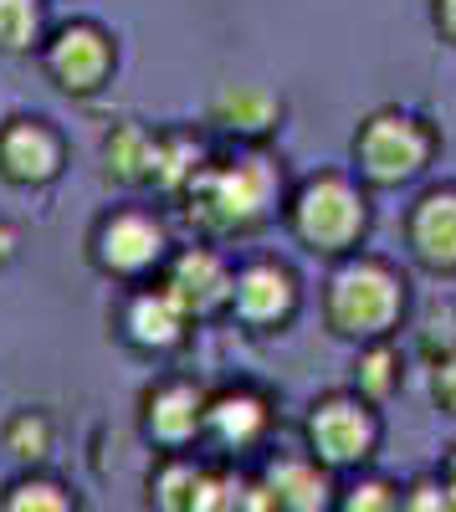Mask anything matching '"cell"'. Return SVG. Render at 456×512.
Returning a JSON list of instances; mask_svg holds the SVG:
<instances>
[{"mask_svg": "<svg viewBox=\"0 0 456 512\" xmlns=\"http://www.w3.org/2000/svg\"><path fill=\"white\" fill-rule=\"evenodd\" d=\"M159 246H164V236H159L154 221H144V216H118V221L103 231V262L118 267V272H139V267H149L154 256H159Z\"/></svg>", "mask_w": 456, "mask_h": 512, "instance_id": "8", "label": "cell"}, {"mask_svg": "<svg viewBox=\"0 0 456 512\" xmlns=\"http://www.w3.org/2000/svg\"><path fill=\"white\" fill-rule=\"evenodd\" d=\"M272 98H262V93H231L226 103H221V118L231 123V128H267L272 123Z\"/></svg>", "mask_w": 456, "mask_h": 512, "instance_id": "17", "label": "cell"}, {"mask_svg": "<svg viewBox=\"0 0 456 512\" xmlns=\"http://www.w3.org/2000/svg\"><path fill=\"white\" fill-rule=\"evenodd\" d=\"M154 436H164V441H185L190 431H195V420H200V400H195V390H185V384H175V390H164L159 400H154Z\"/></svg>", "mask_w": 456, "mask_h": 512, "instance_id": "15", "label": "cell"}, {"mask_svg": "<svg viewBox=\"0 0 456 512\" xmlns=\"http://www.w3.org/2000/svg\"><path fill=\"white\" fill-rule=\"evenodd\" d=\"M390 487H380V482H369V487H359L354 497H349V507L359 512V507H395V497H385Z\"/></svg>", "mask_w": 456, "mask_h": 512, "instance_id": "22", "label": "cell"}, {"mask_svg": "<svg viewBox=\"0 0 456 512\" xmlns=\"http://www.w3.org/2000/svg\"><path fill=\"white\" fill-rule=\"evenodd\" d=\"M395 313H400V292L385 267H349L334 282V318L344 328L369 333V328H385Z\"/></svg>", "mask_w": 456, "mask_h": 512, "instance_id": "3", "label": "cell"}, {"mask_svg": "<svg viewBox=\"0 0 456 512\" xmlns=\"http://www.w3.org/2000/svg\"><path fill=\"white\" fill-rule=\"evenodd\" d=\"M11 441H16L21 456H41V451H47V425H41V420H21L11 431Z\"/></svg>", "mask_w": 456, "mask_h": 512, "instance_id": "21", "label": "cell"}, {"mask_svg": "<svg viewBox=\"0 0 456 512\" xmlns=\"http://www.w3.org/2000/svg\"><path fill=\"white\" fill-rule=\"evenodd\" d=\"M180 318H185V308L175 303V292H159V297H139L129 313V328L139 344H170L180 333Z\"/></svg>", "mask_w": 456, "mask_h": 512, "instance_id": "12", "label": "cell"}, {"mask_svg": "<svg viewBox=\"0 0 456 512\" xmlns=\"http://www.w3.org/2000/svg\"><path fill=\"white\" fill-rule=\"evenodd\" d=\"M11 251V231H0V256H6Z\"/></svg>", "mask_w": 456, "mask_h": 512, "instance_id": "26", "label": "cell"}, {"mask_svg": "<svg viewBox=\"0 0 456 512\" xmlns=\"http://www.w3.org/2000/svg\"><path fill=\"white\" fill-rule=\"evenodd\" d=\"M52 72L67 82V88H93V82L108 72V41L93 26L62 31L57 47H52Z\"/></svg>", "mask_w": 456, "mask_h": 512, "instance_id": "6", "label": "cell"}, {"mask_svg": "<svg viewBox=\"0 0 456 512\" xmlns=\"http://www.w3.org/2000/svg\"><path fill=\"white\" fill-rule=\"evenodd\" d=\"M0 159H6V169L16 180H47L57 169V139L36 123H16L6 134V144H0Z\"/></svg>", "mask_w": 456, "mask_h": 512, "instance_id": "9", "label": "cell"}, {"mask_svg": "<svg viewBox=\"0 0 456 512\" xmlns=\"http://www.w3.org/2000/svg\"><path fill=\"white\" fill-rule=\"evenodd\" d=\"M364 226V205L344 180H318L298 200V231L318 246H349Z\"/></svg>", "mask_w": 456, "mask_h": 512, "instance_id": "2", "label": "cell"}, {"mask_svg": "<svg viewBox=\"0 0 456 512\" xmlns=\"http://www.w3.org/2000/svg\"><path fill=\"white\" fill-rule=\"evenodd\" d=\"M421 497H410V507H446V502H456V497H446V492H436V487H416Z\"/></svg>", "mask_w": 456, "mask_h": 512, "instance_id": "24", "label": "cell"}, {"mask_svg": "<svg viewBox=\"0 0 456 512\" xmlns=\"http://www.w3.org/2000/svg\"><path fill=\"white\" fill-rule=\"evenodd\" d=\"M267 487H272V502H287V507H323V477L313 472V466L303 461H277L267 472Z\"/></svg>", "mask_w": 456, "mask_h": 512, "instance_id": "13", "label": "cell"}, {"mask_svg": "<svg viewBox=\"0 0 456 512\" xmlns=\"http://www.w3.org/2000/svg\"><path fill=\"white\" fill-rule=\"evenodd\" d=\"M36 36V6L31 0H0V52H21Z\"/></svg>", "mask_w": 456, "mask_h": 512, "instance_id": "16", "label": "cell"}, {"mask_svg": "<svg viewBox=\"0 0 456 512\" xmlns=\"http://www.w3.org/2000/svg\"><path fill=\"white\" fill-rule=\"evenodd\" d=\"M369 436H375V425L369 415L349 400H334L313 415V446L328 456V461H354L369 451Z\"/></svg>", "mask_w": 456, "mask_h": 512, "instance_id": "5", "label": "cell"}, {"mask_svg": "<svg viewBox=\"0 0 456 512\" xmlns=\"http://www.w3.org/2000/svg\"><path fill=\"white\" fill-rule=\"evenodd\" d=\"M108 159H113V169L123 180H134V175H144V164H154V149L134 134V128H123V134L108 144Z\"/></svg>", "mask_w": 456, "mask_h": 512, "instance_id": "18", "label": "cell"}, {"mask_svg": "<svg viewBox=\"0 0 456 512\" xmlns=\"http://www.w3.org/2000/svg\"><path fill=\"white\" fill-rule=\"evenodd\" d=\"M226 272L216 267V256H205V251H190V256H180V267H175V277H170V292H175V303L185 308V313H211L221 297H226Z\"/></svg>", "mask_w": 456, "mask_h": 512, "instance_id": "7", "label": "cell"}, {"mask_svg": "<svg viewBox=\"0 0 456 512\" xmlns=\"http://www.w3.org/2000/svg\"><path fill=\"white\" fill-rule=\"evenodd\" d=\"M359 379H364L369 395H390V384H395V354H390V349H375V354L364 359Z\"/></svg>", "mask_w": 456, "mask_h": 512, "instance_id": "19", "label": "cell"}, {"mask_svg": "<svg viewBox=\"0 0 456 512\" xmlns=\"http://www.w3.org/2000/svg\"><path fill=\"white\" fill-rule=\"evenodd\" d=\"M11 507H52V512H62L67 497H57V487H47V482H26V487H16Z\"/></svg>", "mask_w": 456, "mask_h": 512, "instance_id": "20", "label": "cell"}, {"mask_svg": "<svg viewBox=\"0 0 456 512\" xmlns=\"http://www.w3.org/2000/svg\"><path fill=\"white\" fill-rule=\"evenodd\" d=\"M416 246L426 251V262L451 267L456 262V195H431L416 216Z\"/></svg>", "mask_w": 456, "mask_h": 512, "instance_id": "11", "label": "cell"}, {"mask_svg": "<svg viewBox=\"0 0 456 512\" xmlns=\"http://www.w3.org/2000/svg\"><path fill=\"white\" fill-rule=\"evenodd\" d=\"M441 16H446V26L456 31V0H441Z\"/></svg>", "mask_w": 456, "mask_h": 512, "instance_id": "25", "label": "cell"}, {"mask_svg": "<svg viewBox=\"0 0 456 512\" xmlns=\"http://www.w3.org/2000/svg\"><path fill=\"white\" fill-rule=\"evenodd\" d=\"M262 420H267V410H262L252 395H226V400L211 410V431H216L226 446H246V441H257Z\"/></svg>", "mask_w": 456, "mask_h": 512, "instance_id": "14", "label": "cell"}, {"mask_svg": "<svg viewBox=\"0 0 456 512\" xmlns=\"http://www.w3.org/2000/svg\"><path fill=\"white\" fill-rule=\"evenodd\" d=\"M236 303L252 323H277L287 308H293V282H287V272H277V267H252L236 282Z\"/></svg>", "mask_w": 456, "mask_h": 512, "instance_id": "10", "label": "cell"}, {"mask_svg": "<svg viewBox=\"0 0 456 512\" xmlns=\"http://www.w3.org/2000/svg\"><path fill=\"white\" fill-rule=\"evenodd\" d=\"M277 190V175L267 159H236L226 169H211V175L195 180V205L205 221L216 226H241V221H257L267 200Z\"/></svg>", "mask_w": 456, "mask_h": 512, "instance_id": "1", "label": "cell"}, {"mask_svg": "<svg viewBox=\"0 0 456 512\" xmlns=\"http://www.w3.org/2000/svg\"><path fill=\"white\" fill-rule=\"evenodd\" d=\"M436 390H441V400L456 410V359L451 364H441V379H436Z\"/></svg>", "mask_w": 456, "mask_h": 512, "instance_id": "23", "label": "cell"}, {"mask_svg": "<svg viewBox=\"0 0 456 512\" xmlns=\"http://www.w3.org/2000/svg\"><path fill=\"white\" fill-rule=\"evenodd\" d=\"M426 134L410 118H395V113H385V118H375L364 128V144H359V154H364V164H369V175L375 180H405V175H416V169L426 164Z\"/></svg>", "mask_w": 456, "mask_h": 512, "instance_id": "4", "label": "cell"}]
</instances>
